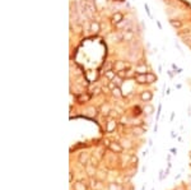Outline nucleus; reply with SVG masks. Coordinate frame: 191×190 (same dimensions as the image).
I'll return each mask as SVG.
<instances>
[{
  "label": "nucleus",
  "instance_id": "f257e3e1",
  "mask_svg": "<svg viewBox=\"0 0 191 190\" xmlns=\"http://www.w3.org/2000/svg\"><path fill=\"white\" fill-rule=\"evenodd\" d=\"M152 98H153V94H152L150 91H144V92H142V94H140V100L144 101V102H149Z\"/></svg>",
  "mask_w": 191,
  "mask_h": 190
},
{
  "label": "nucleus",
  "instance_id": "f03ea898",
  "mask_svg": "<svg viewBox=\"0 0 191 190\" xmlns=\"http://www.w3.org/2000/svg\"><path fill=\"white\" fill-rule=\"evenodd\" d=\"M121 20H124V15H122V13L116 12L114 15H112V23H114V24H119Z\"/></svg>",
  "mask_w": 191,
  "mask_h": 190
},
{
  "label": "nucleus",
  "instance_id": "7ed1b4c3",
  "mask_svg": "<svg viewBox=\"0 0 191 190\" xmlns=\"http://www.w3.org/2000/svg\"><path fill=\"white\" fill-rule=\"evenodd\" d=\"M110 149H111V150H114L115 153H121V152H122V146H121L120 143L114 142V143H111V144H110Z\"/></svg>",
  "mask_w": 191,
  "mask_h": 190
},
{
  "label": "nucleus",
  "instance_id": "20e7f679",
  "mask_svg": "<svg viewBox=\"0 0 191 190\" xmlns=\"http://www.w3.org/2000/svg\"><path fill=\"white\" fill-rule=\"evenodd\" d=\"M99 30H101V27H99V23H98V22L92 20V22H91V26H89V31L93 32V33H97V32H99Z\"/></svg>",
  "mask_w": 191,
  "mask_h": 190
},
{
  "label": "nucleus",
  "instance_id": "39448f33",
  "mask_svg": "<svg viewBox=\"0 0 191 190\" xmlns=\"http://www.w3.org/2000/svg\"><path fill=\"white\" fill-rule=\"evenodd\" d=\"M116 129V121L115 120H110L107 122V125H106V131L107 133H111Z\"/></svg>",
  "mask_w": 191,
  "mask_h": 190
},
{
  "label": "nucleus",
  "instance_id": "423d86ee",
  "mask_svg": "<svg viewBox=\"0 0 191 190\" xmlns=\"http://www.w3.org/2000/svg\"><path fill=\"white\" fill-rule=\"evenodd\" d=\"M135 80H136V83H139V84L147 83V74H136Z\"/></svg>",
  "mask_w": 191,
  "mask_h": 190
},
{
  "label": "nucleus",
  "instance_id": "0eeeda50",
  "mask_svg": "<svg viewBox=\"0 0 191 190\" xmlns=\"http://www.w3.org/2000/svg\"><path fill=\"white\" fill-rule=\"evenodd\" d=\"M154 82H157V75L148 71V73H147V83L152 84V83H154Z\"/></svg>",
  "mask_w": 191,
  "mask_h": 190
},
{
  "label": "nucleus",
  "instance_id": "6e6552de",
  "mask_svg": "<svg viewBox=\"0 0 191 190\" xmlns=\"http://www.w3.org/2000/svg\"><path fill=\"white\" fill-rule=\"evenodd\" d=\"M105 75H106V78H107L108 80H114L115 78L117 77V74L115 73L114 70H107V71H106V73H105Z\"/></svg>",
  "mask_w": 191,
  "mask_h": 190
},
{
  "label": "nucleus",
  "instance_id": "1a4fd4ad",
  "mask_svg": "<svg viewBox=\"0 0 191 190\" xmlns=\"http://www.w3.org/2000/svg\"><path fill=\"white\" fill-rule=\"evenodd\" d=\"M136 71H138V74H147L148 73V68H147V65H139L136 66Z\"/></svg>",
  "mask_w": 191,
  "mask_h": 190
},
{
  "label": "nucleus",
  "instance_id": "9d476101",
  "mask_svg": "<svg viewBox=\"0 0 191 190\" xmlns=\"http://www.w3.org/2000/svg\"><path fill=\"white\" fill-rule=\"evenodd\" d=\"M133 133L135 134V135H142L143 133H145V130H144V128H142V126H135L133 129Z\"/></svg>",
  "mask_w": 191,
  "mask_h": 190
},
{
  "label": "nucleus",
  "instance_id": "9b49d317",
  "mask_svg": "<svg viewBox=\"0 0 191 190\" xmlns=\"http://www.w3.org/2000/svg\"><path fill=\"white\" fill-rule=\"evenodd\" d=\"M144 111L147 112V115H152V114H153V111H154V107L152 105H147L144 107Z\"/></svg>",
  "mask_w": 191,
  "mask_h": 190
},
{
  "label": "nucleus",
  "instance_id": "f8f14e48",
  "mask_svg": "<svg viewBox=\"0 0 191 190\" xmlns=\"http://www.w3.org/2000/svg\"><path fill=\"white\" fill-rule=\"evenodd\" d=\"M133 37H134L133 32H126V31H125V35H124V40H125V41H131V40H133Z\"/></svg>",
  "mask_w": 191,
  "mask_h": 190
},
{
  "label": "nucleus",
  "instance_id": "ddd939ff",
  "mask_svg": "<svg viewBox=\"0 0 191 190\" xmlns=\"http://www.w3.org/2000/svg\"><path fill=\"white\" fill-rule=\"evenodd\" d=\"M171 24L175 27V28H181V27H182V23H181V22H180V20H176V19H172V20H171Z\"/></svg>",
  "mask_w": 191,
  "mask_h": 190
},
{
  "label": "nucleus",
  "instance_id": "4468645a",
  "mask_svg": "<svg viewBox=\"0 0 191 190\" xmlns=\"http://www.w3.org/2000/svg\"><path fill=\"white\" fill-rule=\"evenodd\" d=\"M87 114L89 116H96V115H97V110H96L94 107H88L87 109Z\"/></svg>",
  "mask_w": 191,
  "mask_h": 190
},
{
  "label": "nucleus",
  "instance_id": "2eb2a0df",
  "mask_svg": "<svg viewBox=\"0 0 191 190\" xmlns=\"http://www.w3.org/2000/svg\"><path fill=\"white\" fill-rule=\"evenodd\" d=\"M112 94L116 96V97H121V89H120V87H116V88L112 89Z\"/></svg>",
  "mask_w": 191,
  "mask_h": 190
},
{
  "label": "nucleus",
  "instance_id": "dca6fc26",
  "mask_svg": "<svg viewBox=\"0 0 191 190\" xmlns=\"http://www.w3.org/2000/svg\"><path fill=\"white\" fill-rule=\"evenodd\" d=\"M74 188H75V190H86V189H87L86 185H84V184H82V182H76L75 185H74Z\"/></svg>",
  "mask_w": 191,
  "mask_h": 190
},
{
  "label": "nucleus",
  "instance_id": "f3484780",
  "mask_svg": "<svg viewBox=\"0 0 191 190\" xmlns=\"http://www.w3.org/2000/svg\"><path fill=\"white\" fill-rule=\"evenodd\" d=\"M117 77L124 79V78H126V70L122 69V70H117Z\"/></svg>",
  "mask_w": 191,
  "mask_h": 190
},
{
  "label": "nucleus",
  "instance_id": "a211bd4d",
  "mask_svg": "<svg viewBox=\"0 0 191 190\" xmlns=\"http://www.w3.org/2000/svg\"><path fill=\"white\" fill-rule=\"evenodd\" d=\"M108 190H120V188L117 186L115 182H111L110 185H108Z\"/></svg>",
  "mask_w": 191,
  "mask_h": 190
},
{
  "label": "nucleus",
  "instance_id": "6ab92c4d",
  "mask_svg": "<svg viewBox=\"0 0 191 190\" xmlns=\"http://www.w3.org/2000/svg\"><path fill=\"white\" fill-rule=\"evenodd\" d=\"M122 68H125V64H124L122 61L116 63V69H117V70H122Z\"/></svg>",
  "mask_w": 191,
  "mask_h": 190
},
{
  "label": "nucleus",
  "instance_id": "aec40b11",
  "mask_svg": "<svg viewBox=\"0 0 191 190\" xmlns=\"http://www.w3.org/2000/svg\"><path fill=\"white\" fill-rule=\"evenodd\" d=\"M79 160H80V162H84V163H86L87 160H88V156H87L86 153H82L80 157H79Z\"/></svg>",
  "mask_w": 191,
  "mask_h": 190
},
{
  "label": "nucleus",
  "instance_id": "412c9836",
  "mask_svg": "<svg viewBox=\"0 0 191 190\" xmlns=\"http://www.w3.org/2000/svg\"><path fill=\"white\" fill-rule=\"evenodd\" d=\"M93 93H94V94H98V93H99V88H96L94 91H93Z\"/></svg>",
  "mask_w": 191,
  "mask_h": 190
},
{
  "label": "nucleus",
  "instance_id": "4be33fe9",
  "mask_svg": "<svg viewBox=\"0 0 191 190\" xmlns=\"http://www.w3.org/2000/svg\"><path fill=\"white\" fill-rule=\"evenodd\" d=\"M102 110H103V111H105V110H106V111H108V107H107V106H103Z\"/></svg>",
  "mask_w": 191,
  "mask_h": 190
},
{
  "label": "nucleus",
  "instance_id": "5701e85b",
  "mask_svg": "<svg viewBox=\"0 0 191 190\" xmlns=\"http://www.w3.org/2000/svg\"><path fill=\"white\" fill-rule=\"evenodd\" d=\"M116 1H125V0H116Z\"/></svg>",
  "mask_w": 191,
  "mask_h": 190
}]
</instances>
